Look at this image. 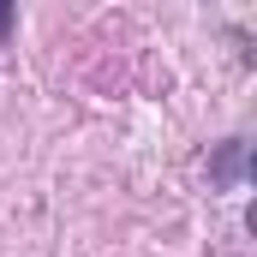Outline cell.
<instances>
[{
  "label": "cell",
  "instance_id": "obj_1",
  "mask_svg": "<svg viewBox=\"0 0 257 257\" xmlns=\"http://www.w3.org/2000/svg\"><path fill=\"white\" fill-rule=\"evenodd\" d=\"M6 30H12V6H0V36H6Z\"/></svg>",
  "mask_w": 257,
  "mask_h": 257
}]
</instances>
